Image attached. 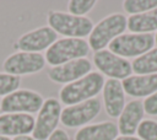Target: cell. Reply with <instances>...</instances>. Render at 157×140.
<instances>
[{
  "instance_id": "1",
  "label": "cell",
  "mask_w": 157,
  "mask_h": 140,
  "mask_svg": "<svg viewBox=\"0 0 157 140\" xmlns=\"http://www.w3.org/2000/svg\"><path fill=\"white\" fill-rule=\"evenodd\" d=\"M104 77L102 74L97 71H91L83 77L64 85L59 91L60 102L67 106L77 104L91 98H96V96L103 90Z\"/></svg>"
},
{
  "instance_id": "2",
  "label": "cell",
  "mask_w": 157,
  "mask_h": 140,
  "mask_svg": "<svg viewBox=\"0 0 157 140\" xmlns=\"http://www.w3.org/2000/svg\"><path fill=\"white\" fill-rule=\"evenodd\" d=\"M48 25L56 34L66 36V38H83L90 36L93 29V22L85 16H74L69 12L50 11L47 17Z\"/></svg>"
},
{
  "instance_id": "3",
  "label": "cell",
  "mask_w": 157,
  "mask_h": 140,
  "mask_svg": "<svg viewBox=\"0 0 157 140\" xmlns=\"http://www.w3.org/2000/svg\"><path fill=\"white\" fill-rule=\"evenodd\" d=\"M128 20L123 14H112L93 26L88 36V45L94 52L104 49L126 29Z\"/></svg>"
},
{
  "instance_id": "4",
  "label": "cell",
  "mask_w": 157,
  "mask_h": 140,
  "mask_svg": "<svg viewBox=\"0 0 157 140\" xmlns=\"http://www.w3.org/2000/svg\"><path fill=\"white\" fill-rule=\"evenodd\" d=\"M88 42L83 38H61L50 45L45 52V61L49 65L59 66L71 60L81 59L90 53Z\"/></svg>"
},
{
  "instance_id": "5",
  "label": "cell",
  "mask_w": 157,
  "mask_h": 140,
  "mask_svg": "<svg viewBox=\"0 0 157 140\" xmlns=\"http://www.w3.org/2000/svg\"><path fill=\"white\" fill-rule=\"evenodd\" d=\"M155 38L151 33L121 34L113 39L108 48L113 54L121 58H131L147 53L152 49Z\"/></svg>"
},
{
  "instance_id": "6",
  "label": "cell",
  "mask_w": 157,
  "mask_h": 140,
  "mask_svg": "<svg viewBox=\"0 0 157 140\" xmlns=\"http://www.w3.org/2000/svg\"><path fill=\"white\" fill-rule=\"evenodd\" d=\"M43 103L44 99L40 93L28 88H18L2 97L0 102V111L4 113L31 114L39 112Z\"/></svg>"
},
{
  "instance_id": "7",
  "label": "cell",
  "mask_w": 157,
  "mask_h": 140,
  "mask_svg": "<svg viewBox=\"0 0 157 140\" xmlns=\"http://www.w3.org/2000/svg\"><path fill=\"white\" fill-rule=\"evenodd\" d=\"M61 104L59 99L50 97L44 99L42 108L38 112V115L34 122L33 138L36 140H48L49 136L56 130V126L60 120Z\"/></svg>"
},
{
  "instance_id": "8",
  "label": "cell",
  "mask_w": 157,
  "mask_h": 140,
  "mask_svg": "<svg viewBox=\"0 0 157 140\" xmlns=\"http://www.w3.org/2000/svg\"><path fill=\"white\" fill-rule=\"evenodd\" d=\"M45 65V58L40 53H28V52H16L9 55L4 63V72L21 76V75H32L40 71Z\"/></svg>"
},
{
  "instance_id": "9",
  "label": "cell",
  "mask_w": 157,
  "mask_h": 140,
  "mask_svg": "<svg viewBox=\"0 0 157 140\" xmlns=\"http://www.w3.org/2000/svg\"><path fill=\"white\" fill-rule=\"evenodd\" d=\"M102 104L98 98H91L88 101L67 106L61 109L60 122L67 128L82 126L93 120L101 112Z\"/></svg>"
},
{
  "instance_id": "10",
  "label": "cell",
  "mask_w": 157,
  "mask_h": 140,
  "mask_svg": "<svg viewBox=\"0 0 157 140\" xmlns=\"http://www.w3.org/2000/svg\"><path fill=\"white\" fill-rule=\"evenodd\" d=\"M93 63L102 74L115 80H124L129 77L132 71L130 61H128L125 58L113 54L107 49L94 52Z\"/></svg>"
},
{
  "instance_id": "11",
  "label": "cell",
  "mask_w": 157,
  "mask_h": 140,
  "mask_svg": "<svg viewBox=\"0 0 157 140\" xmlns=\"http://www.w3.org/2000/svg\"><path fill=\"white\" fill-rule=\"evenodd\" d=\"M58 41V34L49 26H43L26 32L17 39V48L21 52L39 53L47 50Z\"/></svg>"
},
{
  "instance_id": "12",
  "label": "cell",
  "mask_w": 157,
  "mask_h": 140,
  "mask_svg": "<svg viewBox=\"0 0 157 140\" xmlns=\"http://www.w3.org/2000/svg\"><path fill=\"white\" fill-rule=\"evenodd\" d=\"M91 70H92L91 61L86 58H81V59L71 60L59 66H53L49 70L48 76L53 82L67 85L90 74Z\"/></svg>"
},
{
  "instance_id": "13",
  "label": "cell",
  "mask_w": 157,
  "mask_h": 140,
  "mask_svg": "<svg viewBox=\"0 0 157 140\" xmlns=\"http://www.w3.org/2000/svg\"><path fill=\"white\" fill-rule=\"evenodd\" d=\"M34 117L26 113H6L0 115V135L1 136H21L33 131Z\"/></svg>"
},
{
  "instance_id": "14",
  "label": "cell",
  "mask_w": 157,
  "mask_h": 140,
  "mask_svg": "<svg viewBox=\"0 0 157 140\" xmlns=\"http://www.w3.org/2000/svg\"><path fill=\"white\" fill-rule=\"evenodd\" d=\"M103 102L105 112L112 118H118L125 107V95L119 80L108 79L103 86Z\"/></svg>"
},
{
  "instance_id": "15",
  "label": "cell",
  "mask_w": 157,
  "mask_h": 140,
  "mask_svg": "<svg viewBox=\"0 0 157 140\" xmlns=\"http://www.w3.org/2000/svg\"><path fill=\"white\" fill-rule=\"evenodd\" d=\"M144 113H145L144 103L139 99L130 101L128 104H125L121 114L119 115V120H118L119 133L126 136L135 134L140 123L142 122Z\"/></svg>"
},
{
  "instance_id": "16",
  "label": "cell",
  "mask_w": 157,
  "mask_h": 140,
  "mask_svg": "<svg viewBox=\"0 0 157 140\" xmlns=\"http://www.w3.org/2000/svg\"><path fill=\"white\" fill-rule=\"evenodd\" d=\"M124 92L132 97H145L157 92V74L134 75L123 80Z\"/></svg>"
},
{
  "instance_id": "17",
  "label": "cell",
  "mask_w": 157,
  "mask_h": 140,
  "mask_svg": "<svg viewBox=\"0 0 157 140\" xmlns=\"http://www.w3.org/2000/svg\"><path fill=\"white\" fill-rule=\"evenodd\" d=\"M118 125L113 122H102L80 128L75 133V140H115Z\"/></svg>"
},
{
  "instance_id": "18",
  "label": "cell",
  "mask_w": 157,
  "mask_h": 140,
  "mask_svg": "<svg viewBox=\"0 0 157 140\" xmlns=\"http://www.w3.org/2000/svg\"><path fill=\"white\" fill-rule=\"evenodd\" d=\"M126 28L132 33H150L157 29V7L128 18Z\"/></svg>"
},
{
  "instance_id": "19",
  "label": "cell",
  "mask_w": 157,
  "mask_h": 140,
  "mask_svg": "<svg viewBox=\"0 0 157 140\" xmlns=\"http://www.w3.org/2000/svg\"><path fill=\"white\" fill-rule=\"evenodd\" d=\"M132 70L139 75H151L157 72V48L137 56L132 64Z\"/></svg>"
},
{
  "instance_id": "20",
  "label": "cell",
  "mask_w": 157,
  "mask_h": 140,
  "mask_svg": "<svg viewBox=\"0 0 157 140\" xmlns=\"http://www.w3.org/2000/svg\"><path fill=\"white\" fill-rule=\"evenodd\" d=\"M123 7L130 15H139L156 9L157 0H125Z\"/></svg>"
},
{
  "instance_id": "21",
  "label": "cell",
  "mask_w": 157,
  "mask_h": 140,
  "mask_svg": "<svg viewBox=\"0 0 157 140\" xmlns=\"http://www.w3.org/2000/svg\"><path fill=\"white\" fill-rule=\"evenodd\" d=\"M21 79L6 72H0V96H7L11 92L18 90Z\"/></svg>"
},
{
  "instance_id": "22",
  "label": "cell",
  "mask_w": 157,
  "mask_h": 140,
  "mask_svg": "<svg viewBox=\"0 0 157 140\" xmlns=\"http://www.w3.org/2000/svg\"><path fill=\"white\" fill-rule=\"evenodd\" d=\"M94 5V0H70L67 2V10L69 14L74 16H83L88 14Z\"/></svg>"
},
{
  "instance_id": "23",
  "label": "cell",
  "mask_w": 157,
  "mask_h": 140,
  "mask_svg": "<svg viewBox=\"0 0 157 140\" xmlns=\"http://www.w3.org/2000/svg\"><path fill=\"white\" fill-rule=\"evenodd\" d=\"M139 138L142 140H157V122L152 119H145L137 128Z\"/></svg>"
},
{
  "instance_id": "24",
  "label": "cell",
  "mask_w": 157,
  "mask_h": 140,
  "mask_svg": "<svg viewBox=\"0 0 157 140\" xmlns=\"http://www.w3.org/2000/svg\"><path fill=\"white\" fill-rule=\"evenodd\" d=\"M144 109L147 114L157 115V92L148 96L144 102Z\"/></svg>"
},
{
  "instance_id": "25",
  "label": "cell",
  "mask_w": 157,
  "mask_h": 140,
  "mask_svg": "<svg viewBox=\"0 0 157 140\" xmlns=\"http://www.w3.org/2000/svg\"><path fill=\"white\" fill-rule=\"evenodd\" d=\"M48 140H70V136L64 129H56Z\"/></svg>"
},
{
  "instance_id": "26",
  "label": "cell",
  "mask_w": 157,
  "mask_h": 140,
  "mask_svg": "<svg viewBox=\"0 0 157 140\" xmlns=\"http://www.w3.org/2000/svg\"><path fill=\"white\" fill-rule=\"evenodd\" d=\"M115 140H142L140 138H136L134 135H130V136H126V135H121V136H118Z\"/></svg>"
},
{
  "instance_id": "27",
  "label": "cell",
  "mask_w": 157,
  "mask_h": 140,
  "mask_svg": "<svg viewBox=\"0 0 157 140\" xmlns=\"http://www.w3.org/2000/svg\"><path fill=\"white\" fill-rule=\"evenodd\" d=\"M13 140H36V139L33 136H29V135H21V136L13 138Z\"/></svg>"
},
{
  "instance_id": "28",
  "label": "cell",
  "mask_w": 157,
  "mask_h": 140,
  "mask_svg": "<svg viewBox=\"0 0 157 140\" xmlns=\"http://www.w3.org/2000/svg\"><path fill=\"white\" fill-rule=\"evenodd\" d=\"M0 140H11V139L7 138V136H1V135H0Z\"/></svg>"
},
{
  "instance_id": "29",
  "label": "cell",
  "mask_w": 157,
  "mask_h": 140,
  "mask_svg": "<svg viewBox=\"0 0 157 140\" xmlns=\"http://www.w3.org/2000/svg\"><path fill=\"white\" fill-rule=\"evenodd\" d=\"M155 42L157 43V33H156V36H155Z\"/></svg>"
}]
</instances>
